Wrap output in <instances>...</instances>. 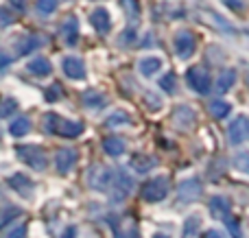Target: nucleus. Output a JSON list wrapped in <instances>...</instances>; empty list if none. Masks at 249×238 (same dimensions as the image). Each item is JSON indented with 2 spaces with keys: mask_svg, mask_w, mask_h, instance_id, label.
Listing matches in <instances>:
<instances>
[{
  "mask_svg": "<svg viewBox=\"0 0 249 238\" xmlns=\"http://www.w3.org/2000/svg\"><path fill=\"white\" fill-rule=\"evenodd\" d=\"M44 129H46L48 134L61 136V138H79V136L83 134L81 122L61 118V116H57V114H53V112H48L46 116H44Z\"/></svg>",
  "mask_w": 249,
  "mask_h": 238,
  "instance_id": "f257e3e1",
  "label": "nucleus"
},
{
  "mask_svg": "<svg viewBox=\"0 0 249 238\" xmlns=\"http://www.w3.org/2000/svg\"><path fill=\"white\" fill-rule=\"evenodd\" d=\"M16 155L24 162L29 169L33 170H44L48 166V160H46V153L44 149L35 147V144H22V147L16 149Z\"/></svg>",
  "mask_w": 249,
  "mask_h": 238,
  "instance_id": "f03ea898",
  "label": "nucleus"
},
{
  "mask_svg": "<svg viewBox=\"0 0 249 238\" xmlns=\"http://www.w3.org/2000/svg\"><path fill=\"white\" fill-rule=\"evenodd\" d=\"M171 190V184H168V177H151L149 182H144L142 186V199L149 201V204H158V201H164Z\"/></svg>",
  "mask_w": 249,
  "mask_h": 238,
  "instance_id": "7ed1b4c3",
  "label": "nucleus"
},
{
  "mask_svg": "<svg viewBox=\"0 0 249 238\" xmlns=\"http://www.w3.org/2000/svg\"><path fill=\"white\" fill-rule=\"evenodd\" d=\"M133 190V179L129 175L121 173V170H114V179L109 184V195H112V201H123L131 195Z\"/></svg>",
  "mask_w": 249,
  "mask_h": 238,
  "instance_id": "20e7f679",
  "label": "nucleus"
},
{
  "mask_svg": "<svg viewBox=\"0 0 249 238\" xmlns=\"http://www.w3.org/2000/svg\"><path fill=\"white\" fill-rule=\"evenodd\" d=\"M186 83H188V87L193 92H197V94H208L212 87L210 74L203 68H190L188 72H186Z\"/></svg>",
  "mask_w": 249,
  "mask_h": 238,
  "instance_id": "39448f33",
  "label": "nucleus"
},
{
  "mask_svg": "<svg viewBox=\"0 0 249 238\" xmlns=\"http://www.w3.org/2000/svg\"><path fill=\"white\" fill-rule=\"evenodd\" d=\"M228 140L230 144H243L249 140V118L238 116L232 125L228 127Z\"/></svg>",
  "mask_w": 249,
  "mask_h": 238,
  "instance_id": "423d86ee",
  "label": "nucleus"
},
{
  "mask_svg": "<svg viewBox=\"0 0 249 238\" xmlns=\"http://www.w3.org/2000/svg\"><path fill=\"white\" fill-rule=\"evenodd\" d=\"M173 46H175V52L181 57V59H188V57L195 52L197 42H195V35L190 33V31H179V33H175Z\"/></svg>",
  "mask_w": 249,
  "mask_h": 238,
  "instance_id": "0eeeda50",
  "label": "nucleus"
},
{
  "mask_svg": "<svg viewBox=\"0 0 249 238\" xmlns=\"http://www.w3.org/2000/svg\"><path fill=\"white\" fill-rule=\"evenodd\" d=\"M61 68H64L66 77L74 79V81H83V79H86V64H83V59L81 57H77V55L64 57Z\"/></svg>",
  "mask_w": 249,
  "mask_h": 238,
  "instance_id": "6e6552de",
  "label": "nucleus"
},
{
  "mask_svg": "<svg viewBox=\"0 0 249 238\" xmlns=\"http://www.w3.org/2000/svg\"><path fill=\"white\" fill-rule=\"evenodd\" d=\"M201 192H203V186H201V182L199 179H186V182H181L179 186H177V197H179L181 201H195V199H199L201 197Z\"/></svg>",
  "mask_w": 249,
  "mask_h": 238,
  "instance_id": "1a4fd4ad",
  "label": "nucleus"
},
{
  "mask_svg": "<svg viewBox=\"0 0 249 238\" xmlns=\"http://www.w3.org/2000/svg\"><path fill=\"white\" fill-rule=\"evenodd\" d=\"M77 160H79V153L74 151V149H61V151H57V155H55V166L61 175H68L70 170L74 169Z\"/></svg>",
  "mask_w": 249,
  "mask_h": 238,
  "instance_id": "9d476101",
  "label": "nucleus"
},
{
  "mask_svg": "<svg viewBox=\"0 0 249 238\" xmlns=\"http://www.w3.org/2000/svg\"><path fill=\"white\" fill-rule=\"evenodd\" d=\"M90 24L94 26L96 33L105 35V33H109V29H112V16H109L107 9L99 7L90 13Z\"/></svg>",
  "mask_w": 249,
  "mask_h": 238,
  "instance_id": "9b49d317",
  "label": "nucleus"
},
{
  "mask_svg": "<svg viewBox=\"0 0 249 238\" xmlns=\"http://www.w3.org/2000/svg\"><path fill=\"white\" fill-rule=\"evenodd\" d=\"M7 184L13 188L16 192H20L22 197H26L29 199L31 195H33V182H31V177H26V175H22V173H16V175H11V177L7 179Z\"/></svg>",
  "mask_w": 249,
  "mask_h": 238,
  "instance_id": "f8f14e48",
  "label": "nucleus"
},
{
  "mask_svg": "<svg viewBox=\"0 0 249 238\" xmlns=\"http://www.w3.org/2000/svg\"><path fill=\"white\" fill-rule=\"evenodd\" d=\"M61 37H64V42L68 44V46H74L79 39V20L74 16H68L64 20V24H61Z\"/></svg>",
  "mask_w": 249,
  "mask_h": 238,
  "instance_id": "ddd939ff",
  "label": "nucleus"
},
{
  "mask_svg": "<svg viewBox=\"0 0 249 238\" xmlns=\"http://www.w3.org/2000/svg\"><path fill=\"white\" fill-rule=\"evenodd\" d=\"M81 103H83V107H88V109H103L105 105H107V99H105V94L99 90H86L81 94Z\"/></svg>",
  "mask_w": 249,
  "mask_h": 238,
  "instance_id": "4468645a",
  "label": "nucleus"
},
{
  "mask_svg": "<svg viewBox=\"0 0 249 238\" xmlns=\"http://www.w3.org/2000/svg\"><path fill=\"white\" fill-rule=\"evenodd\" d=\"M26 70H29L33 77L42 79V77H48V74L53 72V66L46 57H35V59H31L29 64H26Z\"/></svg>",
  "mask_w": 249,
  "mask_h": 238,
  "instance_id": "2eb2a0df",
  "label": "nucleus"
},
{
  "mask_svg": "<svg viewBox=\"0 0 249 238\" xmlns=\"http://www.w3.org/2000/svg\"><path fill=\"white\" fill-rule=\"evenodd\" d=\"M208 208H210L212 217H216V219H225V217L230 214V201L225 199V197L216 195V197H212V199H210Z\"/></svg>",
  "mask_w": 249,
  "mask_h": 238,
  "instance_id": "dca6fc26",
  "label": "nucleus"
},
{
  "mask_svg": "<svg viewBox=\"0 0 249 238\" xmlns=\"http://www.w3.org/2000/svg\"><path fill=\"white\" fill-rule=\"evenodd\" d=\"M138 70H140L144 77H153L155 72L162 70V59H160V57H144V59H140V64H138Z\"/></svg>",
  "mask_w": 249,
  "mask_h": 238,
  "instance_id": "f3484780",
  "label": "nucleus"
},
{
  "mask_svg": "<svg viewBox=\"0 0 249 238\" xmlns=\"http://www.w3.org/2000/svg\"><path fill=\"white\" fill-rule=\"evenodd\" d=\"M29 131H31V120H29L26 116L16 118V120L9 125V134H11L13 138H24Z\"/></svg>",
  "mask_w": 249,
  "mask_h": 238,
  "instance_id": "a211bd4d",
  "label": "nucleus"
},
{
  "mask_svg": "<svg viewBox=\"0 0 249 238\" xmlns=\"http://www.w3.org/2000/svg\"><path fill=\"white\" fill-rule=\"evenodd\" d=\"M37 46H42V42H39L37 37H29V35H24V37H20L16 42L18 55H29V52H33Z\"/></svg>",
  "mask_w": 249,
  "mask_h": 238,
  "instance_id": "6ab92c4d",
  "label": "nucleus"
},
{
  "mask_svg": "<svg viewBox=\"0 0 249 238\" xmlns=\"http://www.w3.org/2000/svg\"><path fill=\"white\" fill-rule=\"evenodd\" d=\"M234 83H236V70H225V72H221L219 81H216V92L225 94V92H230V87Z\"/></svg>",
  "mask_w": 249,
  "mask_h": 238,
  "instance_id": "aec40b11",
  "label": "nucleus"
},
{
  "mask_svg": "<svg viewBox=\"0 0 249 238\" xmlns=\"http://www.w3.org/2000/svg\"><path fill=\"white\" fill-rule=\"evenodd\" d=\"M103 149H105L107 155L118 157V155H123L124 153V140H121V138H105L103 140Z\"/></svg>",
  "mask_w": 249,
  "mask_h": 238,
  "instance_id": "412c9836",
  "label": "nucleus"
},
{
  "mask_svg": "<svg viewBox=\"0 0 249 238\" xmlns=\"http://www.w3.org/2000/svg\"><path fill=\"white\" fill-rule=\"evenodd\" d=\"M131 166L138 170V173H146V170H151L155 166V160L149 155H136L131 160Z\"/></svg>",
  "mask_w": 249,
  "mask_h": 238,
  "instance_id": "4be33fe9",
  "label": "nucleus"
},
{
  "mask_svg": "<svg viewBox=\"0 0 249 238\" xmlns=\"http://www.w3.org/2000/svg\"><path fill=\"white\" fill-rule=\"evenodd\" d=\"M208 109H210V114H212L214 118H225L230 112H232V105L225 103V101H212Z\"/></svg>",
  "mask_w": 249,
  "mask_h": 238,
  "instance_id": "5701e85b",
  "label": "nucleus"
},
{
  "mask_svg": "<svg viewBox=\"0 0 249 238\" xmlns=\"http://www.w3.org/2000/svg\"><path fill=\"white\" fill-rule=\"evenodd\" d=\"M175 120L179 122L181 127L193 125V122H195V112L190 107H186V105H181V107L175 112Z\"/></svg>",
  "mask_w": 249,
  "mask_h": 238,
  "instance_id": "b1692460",
  "label": "nucleus"
},
{
  "mask_svg": "<svg viewBox=\"0 0 249 238\" xmlns=\"http://www.w3.org/2000/svg\"><path fill=\"white\" fill-rule=\"evenodd\" d=\"M131 122V116H129L127 112H123V109H118V112L109 114L107 120H105V125L107 127H118V125H129Z\"/></svg>",
  "mask_w": 249,
  "mask_h": 238,
  "instance_id": "393cba45",
  "label": "nucleus"
},
{
  "mask_svg": "<svg viewBox=\"0 0 249 238\" xmlns=\"http://www.w3.org/2000/svg\"><path fill=\"white\" fill-rule=\"evenodd\" d=\"M160 90H164L166 94H173L177 90V77L173 72H166L162 79H160Z\"/></svg>",
  "mask_w": 249,
  "mask_h": 238,
  "instance_id": "a878e982",
  "label": "nucleus"
},
{
  "mask_svg": "<svg viewBox=\"0 0 249 238\" xmlns=\"http://www.w3.org/2000/svg\"><path fill=\"white\" fill-rule=\"evenodd\" d=\"M26 236V223H16L9 230H4L2 238H24Z\"/></svg>",
  "mask_w": 249,
  "mask_h": 238,
  "instance_id": "bb28decb",
  "label": "nucleus"
},
{
  "mask_svg": "<svg viewBox=\"0 0 249 238\" xmlns=\"http://www.w3.org/2000/svg\"><path fill=\"white\" fill-rule=\"evenodd\" d=\"M199 219L197 217H190L184 225V238H197V227H199Z\"/></svg>",
  "mask_w": 249,
  "mask_h": 238,
  "instance_id": "cd10ccee",
  "label": "nucleus"
},
{
  "mask_svg": "<svg viewBox=\"0 0 249 238\" xmlns=\"http://www.w3.org/2000/svg\"><path fill=\"white\" fill-rule=\"evenodd\" d=\"M16 107H18V101L16 99H4L2 103H0V116H2V118L11 116V114L16 112Z\"/></svg>",
  "mask_w": 249,
  "mask_h": 238,
  "instance_id": "c85d7f7f",
  "label": "nucleus"
},
{
  "mask_svg": "<svg viewBox=\"0 0 249 238\" xmlns=\"http://www.w3.org/2000/svg\"><path fill=\"white\" fill-rule=\"evenodd\" d=\"M234 166H236L241 173L249 175V153H238V155L234 157Z\"/></svg>",
  "mask_w": 249,
  "mask_h": 238,
  "instance_id": "c756f323",
  "label": "nucleus"
},
{
  "mask_svg": "<svg viewBox=\"0 0 249 238\" xmlns=\"http://www.w3.org/2000/svg\"><path fill=\"white\" fill-rule=\"evenodd\" d=\"M225 225H228L230 234H232V238H243V232H241V225H238L236 219L232 217H225Z\"/></svg>",
  "mask_w": 249,
  "mask_h": 238,
  "instance_id": "7c9ffc66",
  "label": "nucleus"
},
{
  "mask_svg": "<svg viewBox=\"0 0 249 238\" xmlns=\"http://www.w3.org/2000/svg\"><path fill=\"white\" fill-rule=\"evenodd\" d=\"M18 217H20V210H18V208H9L7 212H4V217H0V230H2V227H7L11 219H18Z\"/></svg>",
  "mask_w": 249,
  "mask_h": 238,
  "instance_id": "2f4dec72",
  "label": "nucleus"
},
{
  "mask_svg": "<svg viewBox=\"0 0 249 238\" xmlns=\"http://www.w3.org/2000/svg\"><path fill=\"white\" fill-rule=\"evenodd\" d=\"M37 9L48 16V13H53L57 9V0H37Z\"/></svg>",
  "mask_w": 249,
  "mask_h": 238,
  "instance_id": "473e14b6",
  "label": "nucleus"
},
{
  "mask_svg": "<svg viewBox=\"0 0 249 238\" xmlns=\"http://www.w3.org/2000/svg\"><path fill=\"white\" fill-rule=\"evenodd\" d=\"M61 96V92H59V85H51V87H46V101H57Z\"/></svg>",
  "mask_w": 249,
  "mask_h": 238,
  "instance_id": "72a5a7b5",
  "label": "nucleus"
},
{
  "mask_svg": "<svg viewBox=\"0 0 249 238\" xmlns=\"http://www.w3.org/2000/svg\"><path fill=\"white\" fill-rule=\"evenodd\" d=\"M123 7L127 9L129 16H131V17H136V16H138V2H136V0H123Z\"/></svg>",
  "mask_w": 249,
  "mask_h": 238,
  "instance_id": "f704fd0d",
  "label": "nucleus"
},
{
  "mask_svg": "<svg viewBox=\"0 0 249 238\" xmlns=\"http://www.w3.org/2000/svg\"><path fill=\"white\" fill-rule=\"evenodd\" d=\"M133 39H136V31L133 29H127L121 33V44H133Z\"/></svg>",
  "mask_w": 249,
  "mask_h": 238,
  "instance_id": "c9c22d12",
  "label": "nucleus"
},
{
  "mask_svg": "<svg viewBox=\"0 0 249 238\" xmlns=\"http://www.w3.org/2000/svg\"><path fill=\"white\" fill-rule=\"evenodd\" d=\"M225 4H228L230 9H234V11H243L245 9V0H223Z\"/></svg>",
  "mask_w": 249,
  "mask_h": 238,
  "instance_id": "e433bc0d",
  "label": "nucleus"
},
{
  "mask_svg": "<svg viewBox=\"0 0 249 238\" xmlns=\"http://www.w3.org/2000/svg\"><path fill=\"white\" fill-rule=\"evenodd\" d=\"M11 22H13V17L9 16V13L4 11V9H0V24L7 26V24H11Z\"/></svg>",
  "mask_w": 249,
  "mask_h": 238,
  "instance_id": "4c0bfd02",
  "label": "nucleus"
},
{
  "mask_svg": "<svg viewBox=\"0 0 249 238\" xmlns=\"http://www.w3.org/2000/svg\"><path fill=\"white\" fill-rule=\"evenodd\" d=\"M9 61H11V57L4 55V52H0V68H7Z\"/></svg>",
  "mask_w": 249,
  "mask_h": 238,
  "instance_id": "58836bf2",
  "label": "nucleus"
},
{
  "mask_svg": "<svg viewBox=\"0 0 249 238\" xmlns=\"http://www.w3.org/2000/svg\"><path fill=\"white\" fill-rule=\"evenodd\" d=\"M9 2H11L16 9H20V11H24V7H26V0H9Z\"/></svg>",
  "mask_w": 249,
  "mask_h": 238,
  "instance_id": "ea45409f",
  "label": "nucleus"
},
{
  "mask_svg": "<svg viewBox=\"0 0 249 238\" xmlns=\"http://www.w3.org/2000/svg\"><path fill=\"white\" fill-rule=\"evenodd\" d=\"M77 236V227H68V230L61 234V238H74Z\"/></svg>",
  "mask_w": 249,
  "mask_h": 238,
  "instance_id": "a19ab883",
  "label": "nucleus"
},
{
  "mask_svg": "<svg viewBox=\"0 0 249 238\" xmlns=\"http://www.w3.org/2000/svg\"><path fill=\"white\" fill-rule=\"evenodd\" d=\"M206 238H225V236L221 234L219 230H208V232H206Z\"/></svg>",
  "mask_w": 249,
  "mask_h": 238,
  "instance_id": "79ce46f5",
  "label": "nucleus"
},
{
  "mask_svg": "<svg viewBox=\"0 0 249 238\" xmlns=\"http://www.w3.org/2000/svg\"><path fill=\"white\" fill-rule=\"evenodd\" d=\"M153 238H168V236H164V234H155Z\"/></svg>",
  "mask_w": 249,
  "mask_h": 238,
  "instance_id": "37998d69",
  "label": "nucleus"
},
{
  "mask_svg": "<svg viewBox=\"0 0 249 238\" xmlns=\"http://www.w3.org/2000/svg\"><path fill=\"white\" fill-rule=\"evenodd\" d=\"M247 83H249V74H247Z\"/></svg>",
  "mask_w": 249,
  "mask_h": 238,
  "instance_id": "c03bdc74",
  "label": "nucleus"
}]
</instances>
